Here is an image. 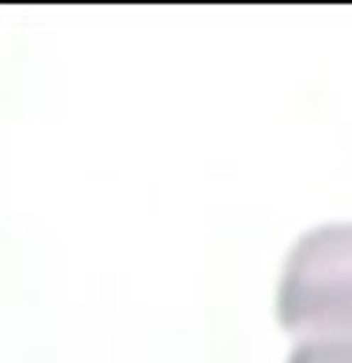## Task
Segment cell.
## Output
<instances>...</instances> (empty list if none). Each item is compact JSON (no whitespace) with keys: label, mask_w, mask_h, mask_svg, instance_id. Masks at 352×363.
I'll use <instances>...</instances> for the list:
<instances>
[{"label":"cell","mask_w":352,"mask_h":363,"mask_svg":"<svg viewBox=\"0 0 352 363\" xmlns=\"http://www.w3.org/2000/svg\"><path fill=\"white\" fill-rule=\"evenodd\" d=\"M277 318L295 340L352 333V223L314 227L292 246Z\"/></svg>","instance_id":"obj_1"},{"label":"cell","mask_w":352,"mask_h":363,"mask_svg":"<svg viewBox=\"0 0 352 363\" xmlns=\"http://www.w3.org/2000/svg\"><path fill=\"white\" fill-rule=\"evenodd\" d=\"M288 363H352V333H329V337L295 340Z\"/></svg>","instance_id":"obj_2"}]
</instances>
